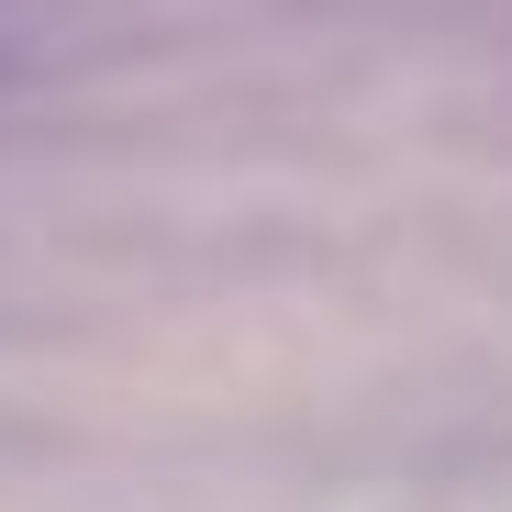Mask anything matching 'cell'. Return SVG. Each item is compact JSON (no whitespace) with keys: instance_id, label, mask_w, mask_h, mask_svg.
I'll use <instances>...</instances> for the list:
<instances>
[]
</instances>
